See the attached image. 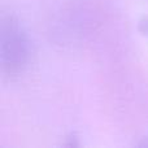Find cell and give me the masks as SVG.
I'll return each instance as SVG.
<instances>
[{
  "label": "cell",
  "mask_w": 148,
  "mask_h": 148,
  "mask_svg": "<svg viewBox=\"0 0 148 148\" xmlns=\"http://www.w3.org/2000/svg\"><path fill=\"white\" fill-rule=\"evenodd\" d=\"M29 56V42L17 22L8 18L1 23V64L13 73L25 65Z\"/></svg>",
  "instance_id": "obj_1"
}]
</instances>
